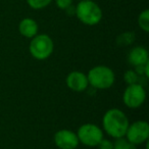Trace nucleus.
<instances>
[{
  "label": "nucleus",
  "instance_id": "obj_7",
  "mask_svg": "<svg viewBox=\"0 0 149 149\" xmlns=\"http://www.w3.org/2000/svg\"><path fill=\"white\" fill-rule=\"evenodd\" d=\"M125 137L134 145L146 143L149 138V125L145 120H136L129 124Z\"/></svg>",
  "mask_w": 149,
  "mask_h": 149
},
{
  "label": "nucleus",
  "instance_id": "obj_14",
  "mask_svg": "<svg viewBox=\"0 0 149 149\" xmlns=\"http://www.w3.org/2000/svg\"><path fill=\"white\" fill-rule=\"evenodd\" d=\"M134 41H135V34L131 33V32L123 33L122 35L118 36V38L116 39V42L118 43V45H123V46L130 45V44H132Z\"/></svg>",
  "mask_w": 149,
  "mask_h": 149
},
{
  "label": "nucleus",
  "instance_id": "obj_20",
  "mask_svg": "<svg viewBox=\"0 0 149 149\" xmlns=\"http://www.w3.org/2000/svg\"><path fill=\"white\" fill-rule=\"evenodd\" d=\"M78 1H84V0H78Z\"/></svg>",
  "mask_w": 149,
  "mask_h": 149
},
{
  "label": "nucleus",
  "instance_id": "obj_16",
  "mask_svg": "<svg viewBox=\"0 0 149 149\" xmlns=\"http://www.w3.org/2000/svg\"><path fill=\"white\" fill-rule=\"evenodd\" d=\"M28 4L33 9H43L52 2V0H27Z\"/></svg>",
  "mask_w": 149,
  "mask_h": 149
},
{
  "label": "nucleus",
  "instance_id": "obj_1",
  "mask_svg": "<svg viewBox=\"0 0 149 149\" xmlns=\"http://www.w3.org/2000/svg\"><path fill=\"white\" fill-rule=\"evenodd\" d=\"M129 124L130 123L126 113L118 108L108 109L102 118V127L104 132L114 139L125 137Z\"/></svg>",
  "mask_w": 149,
  "mask_h": 149
},
{
  "label": "nucleus",
  "instance_id": "obj_4",
  "mask_svg": "<svg viewBox=\"0 0 149 149\" xmlns=\"http://www.w3.org/2000/svg\"><path fill=\"white\" fill-rule=\"evenodd\" d=\"M54 44L52 39L46 34H39L32 38L29 46L31 55L37 60H45L52 54Z\"/></svg>",
  "mask_w": 149,
  "mask_h": 149
},
{
  "label": "nucleus",
  "instance_id": "obj_11",
  "mask_svg": "<svg viewBox=\"0 0 149 149\" xmlns=\"http://www.w3.org/2000/svg\"><path fill=\"white\" fill-rule=\"evenodd\" d=\"M38 24L35 19H30V17H26L23 19L19 24V31L22 36L25 38H30L32 39L38 34Z\"/></svg>",
  "mask_w": 149,
  "mask_h": 149
},
{
  "label": "nucleus",
  "instance_id": "obj_15",
  "mask_svg": "<svg viewBox=\"0 0 149 149\" xmlns=\"http://www.w3.org/2000/svg\"><path fill=\"white\" fill-rule=\"evenodd\" d=\"M139 80L140 77L138 76L135 70H128L127 72H125L124 74V81L126 82L128 85H132V84H136L139 83Z\"/></svg>",
  "mask_w": 149,
  "mask_h": 149
},
{
  "label": "nucleus",
  "instance_id": "obj_13",
  "mask_svg": "<svg viewBox=\"0 0 149 149\" xmlns=\"http://www.w3.org/2000/svg\"><path fill=\"white\" fill-rule=\"evenodd\" d=\"M113 149H136V145L127 140L126 137H120L113 142Z\"/></svg>",
  "mask_w": 149,
  "mask_h": 149
},
{
  "label": "nucleus",
  "instance_id": "obj_8",
  "mask_svg": "<svg viewBox=\"0 0 149 149\" xmlns=\"http://www.w3.org/2000/svg\"><path fill=\"white\" fill-rule=\"evenodd\" d=\"M54 143L59 149H76L80 142L77 133L63 129L54 134Z\"/></svg>",
  "mask_w": 149,
  "mask_h": 149
},
{
  "label": "nucleus",
  "instance_id": "obj_19",
  "mask_svg": "<svg viewBox=\"0 0 149 149\" xmlns=\"http://www.w3.org/2000/svg\"><path fill=\"white\" fill-rule=\"evenodd\" d=\"M65 11H66V13H68V15H74V13H76V7L74 6H72V4L70 5V7H68V8L65 9Z\"/></svg>",
  "mask_w": 149,
  "mask_h": 149
},
{
  "label": "nucleus",
  "instance_id": "obj_6",
  "mask_svg": "<svg viewBox=\"0 0 149 149\" xmlns=\"http://www.w3.org/2000/svg\"><path fill=\"white\" fill-rule=\"evenodd\" d=\"M146 100V90L139 83L128 85L123 94V102L129 108H138Z\"/></svg>",
  "mask_w": 149,
  "mask_h": 149
},
{
  "label": "nucleus",
  "instance_id": "obj_10",
  "mask_svg": "<svg viewBox=\"0 0 149 149\" xmlns=\"http://www.w3.org/2000/svg\"><path fill=\"white\" fill-rule=\"evenodd\" d=\"M148 51L143 46H136L133 47L129 51L128 54V61L131 65L133 66H139L143 65L148 61Z\"/></svg>",
  "mask_w": 149,
  "mask_h": 149
},
{
  "label": "nucleus",
  "instance_id": "obj_9",
  "mask_svg": "<svg viewBox=\"0 0 149 149\" xmlns=\"http://www.w3.org/2000/svg\"><path fill=\"white\" fill-rule=\"evenodd\" d=\"M66 86L74 92H83L89 86L87 74L79 70H74L68 74L65 79Z\"/></svg>",
  "mask_w": 149,
  "mask_h": 149
},
{
  "label": "nucleus",
  "instance_id": "obj_3",
  "mask_svg": "<svg viewBox=\"0 0 149 149\" xmlns=\"http://www.w3.org/2000/svg\"><path fill=\"white\" fill-rule=\"evenodd\" d=\"M74 15L81 23L87 26H95L102 19V10L100 6L92 0L79 1L76 6Z\"/></svg>",
  "mask_w": 149,
  "mask_h": 149
},
{
  "label": "nucleus",
  "instance_id": "obj_17",
  "mask_svg": "<svg viewBox=\"0 0 149 149\" xmlns=\"http://www.w3.org/2000/svg\"><path fill=\"white\" fill-rule=\"evenodd\" d=\"M98 149H113V142L108 139H102L100 143L97 145Z\"/></svg>",
  "mask_w": 149,
  "mask_h": 149
},
{
  "label": "nucleus",
  "instance_id": "obj_2",
  "mask_svg": "<svg viewBox=\"0 0 149 149\" xmlns=\"http://www.w3.org/2000/svg\"><path fill=\"white\" fill-rule=\"evenodd\" d=\"M87 78L89 85L99 90L108 89L116 81L113 70L106 65H97L92 68L88 72Z\"/></svg>",
  "mask_w": 149,
  "mask_h": 149
},
{
  "label": "nucleus",
  "instance_id": "obj_12",
  "mask_svg": "<svg viewBox=\"0 0 149 149\" xmlns=\"http://www.w3.org/2000/svg\"><path fill=\"white\" fill-rule=\"evenodd\" d=\"M138 25L141 30L144 32H149V10L145 9L144 11L139 15L138 17Z\"/></svg>",
  "mask_w": 149,
  "mask_h": 149
},
{
  "label": "nucleus",
  "instance_id": "obj_5",
  "mask_svg": "<svg viewBox=\"0 0 149 149\" xmlns=\"http://www.w3.org/2000/svg\"><path fill=\"white\" fill-rule=\"evenodd\" d=\"M103 131L95 124H84L78 129L77 136L79 142L88 147H97L104 138Z\"/></svg>",
  "mask_w": 149,
  "mask_h": 149
},
{
  "label": "nucleus",
  "instance_id": "obj_18",
  "mask_svg": "<svg viewBox=\"0 0 149 149\" xmlns=\"http://www.w3.org/2000/svg\"><path fill=\"white\" fill-rule=\"evenodd\" d=\"M55 4L58 8L65 10L68 7H70L72 4V0H55Z\"/></svg>",
  "mask_w": 149,
  "mask_h": 149
}]
</instances>
